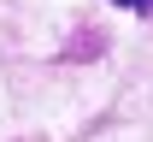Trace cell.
Segmentation results:
<instances>
[{"instance_id":"cell-1","label":"cell","mask_w":153,"mask_h":142,"mask_svg":"<svg viewBox=\"0 0 153 142\" xmlns=\"http://www.w3.org/2000/svg\"><path fill=\"white\" fill-rule=\"evenodd\" d=\"M112 6H130V12H147L153 0H112Z\"/></svg>"}]
</instances>
